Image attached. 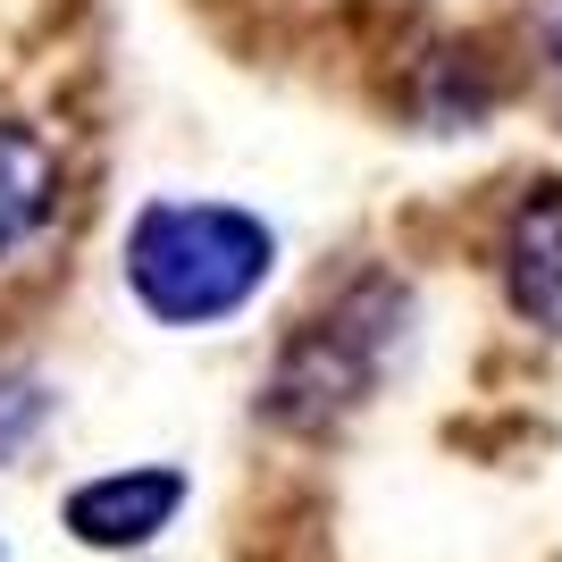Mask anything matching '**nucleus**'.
I'll return each instance as SVG.
<instances>
[{"label": "nucleus", "mask_w": 562, "mask_h": 562, "mask_svg": "<svg viewBox=\"0 0 562 562\" xmlns=\"http://www.w3.org/2000/svg\"><path fill=\"white\" fill-rule=\"evenodd\" d=\"M117 269L160 328H227L278 278V227L244 202H143Z\"/></svg>", "instance_id": "nucleus-1"}, {"label": "nucleus", "mask_w": 562, "mask_h": 562, "mask_svg": "<svg viewBox=\"0 0 562 562\" xmlns=\"http://www.w3.org/2000/svg\"><path fill=\"white\" fill-rule=\"evenodd\" d=\"M403 336H412V294L395 278H352L319 319H303V328L285 336L260 412L278 428H294V437H319V428L352 420L386 386Z\"/></svg>", "instance_id": "nucleus-2"}, {"label": "nucleus", "mask_w": 562, "mask_h": 562, "mask_svg": "<svg viewBox=\"0 0 562 562\" xmlns=\"http://www.w3.org/2000/svg\"><path fill=\"white\" fill-rule=\"evenodd\" d=\"M193 479L177 462H135V470H101L85 487L59 495V529H68L85 554H143L160 546L186 513Z\"/></svg>", "instance_id": "nucleus-3"}, {"label": "nucleus", "mask_w": 562, "mask_h": 562, "mask_svg": "<svg viewBox=\"0 0 562 562\" xmlns=\"http://www.w3.org/2000/svg\"><path fill=\"white\" fill-rule=\"evenodd\" d=\"M495 269H504V303L538 336H562V186H529L513 202Z\"/></svg>", "instance_id": "nucleus-4"}, {"label": "nucleus", "mask_w": 562, "mask_h": 562, "mask_svg": "<svg viewBox=\"0 0 562 562\" xmlns=\"http://www.w3.org/2000/svg\"><path fill=\"white\" fill-rule=\"evenodd\" d=\"M50 218H59V151L25 117H0V269H18Z\"/></svg>", "instance_id": "nucleus-5"}, {"label": "nucleus", "mask_w": 562, "mask_h": 562, "mask_svg": "<svg viewBox=\"0 0 562 562\" xmlns=\"http://www.w3.org/2000/svg\"><path fill=\"white\" fill-rule=\"evenodd\" d=\"M50 428V386L43 378H18V370H0V470L18 462L34 437Z\"/></svg>", "instance_id": "nucleus-6"}, {"label": "nucleus", "mask_w": 562, "mask_h": 562, "mask_svg": "<svg viewBox=\"0 0 562 562\" xmlns=\"http://www.w3.org/2000/svg\"><path fill=\"white\" fill-rule=\"evenodd\" d=\"M529 68H538L546 110L562 117V0H529Z\"/></svg>", "instance_id": "nucleus-7"}, {"label": "nucleus", "mask_w": 562, "mask_h": 562, "mask_svg": "<svg viewBox=\"0 0 562 562\" xmlns=\"http://www.w3.org/2000/svg\"><path fill=\"white\" fill-rule=\"evenodd\" d=\"M0 562H9V554H0Z\"/></svg>", "instance_id": "nucleus-8"}]
</instances>
